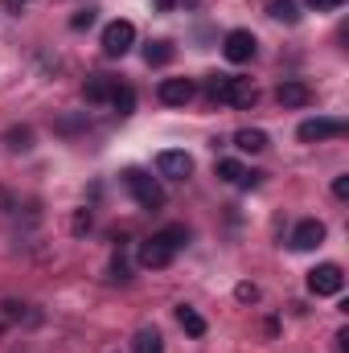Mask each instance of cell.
<instances>
[{
	"instance_id": "obj_1",
	"label": "cell",
	"mask_w": 349,
	"mask_h": 353,
	"mask_svg": "<svg viewBox=\"0 0 349 353\" xmlns=\"http://www.w3.org/2000/svg\"><path fill=\"white\" fill-rule=\"evenodd\" d=\"M185 243H189V230H185V226H165L161 234H152V239L140 243V267H148V271L169 267Z\"/></svg>"
},
{
	"instance_id": "obj_2",
	"label": "cell",
	"mask_w": 349,
	"mask_h": 353,
	"mask_svg": "<svg viewBox=\"0 0 349 353\" xmlns=\"http://www.w3.org/2000/svg\"><path fill=\"white\" fill-rule=\"evenodd\" d=\"M123 185H128V193L136 197L140 210L152 214V210L165 205V185H161L152 173H144V169H123Z\"/></svg>"
},
{
	"instance_id": "obj_3",
	"label": "cell",
	"mask_w": 349,
	"mask_h": 353,
	"mask_svg": "<svg viewBox=\"0 0 349 353\" xmlns=\"http://www.w3.org/2000/svg\"><path fill=\"white\" fill-rule=\"evenodd\" d=\"M349 123L346 119H329V115H317V119H304L300 128H296V136L304 140V144H321V140H337V136H346Z\"/></svg>"
},
{
	"instance_id": "obj_4",
	"label": "cell",
	"mask_w": 349,
	"mask_h": 353,
	"mask_svg": "<svg viewBox=\"0 0 349 353\" xmlns=\"http://www.w3.org/2000/svg\"><path fill=\"white\" fill-rule=\"evenodd\" d=\"M132 46H136V25L132 21H111L103 29V54L107 58H123Z\"/></svg>"
},
{
	"instance_id": "obj_5",
	"label": "cell",
	"mask_w": 349,
	"mask_h": 353,
	"mask_svg": "<svg viewBox=\"0 0 349 353\" xmlns=\"http://www.w3.org/2000/svg\"><path fill=\"white\" fill-rule=\"evenodd\" d=\"M341 288H346V271L337 263H321L308 271V292L312 296H337Z\"/></svg>"
},
{
	"instance_id": "obj_6",
	"label": "cell",
	"mask_w": 349,
	"mask_h": 353,
	"mask_svg": "<svg viewBox=\"0 0 349 353\" xmlns=\"http://www.w3.org/2000/svg\"><path fill=\"white\" fill-rule=\"evenodd\" d=\"M255 33L251 29H230L226 33V41H222V54H226V62H235V66H243V62H251L255 58Z\"/></svg>"
},
{
	"instance_id": "obj_7",
	"label": "cell",
	"mask_w": 349,
	"mask_h": 353,
	"mask_svg": "<svg viewBox=\"0 0 349 353\" xmlns=\"http://www.w3.org/2000/svg\"><path fill=\"white\" fill-rule=\"evenodd\" d=\"M157 173L169 176V181H185V176L193 173V157L185 148H169V152L157 157Z\"/></svg>"
},
{
	"instance_id": "obj_8",
	"label": "cell",
	"mask_w": 349,
	"mask_h": 353,
	"mask_svg": "<svg viewBox=\"0 0 349 353\" xmlns=\"http://www.w3.org/2000/svg\"><path fill=\"white\" fill-rule=\"evenodd\" d=\"M321 243H325V222H321V218L296 222V230H292V247H296V251H317Z\"/></svg>"
},
{
	"instance_id": "obj_9",
	"label": "cell",
	"mask_w": 349,
	"mask_h": 353,
	"mask_svg": "<svg viewBox=\"0 0 349 353\" xmlns=\"http://www.w3.org/2000/svg\"><path fill=\"white\" fill-rule=\"evenodd\" d=\"M193 94H197L193 79H165V83L157 87V99H161L165 107H185V103H189Z\"/></svg>"
},
{
	"instance_id": "obj_10",
	"label": "cell",
	"mask_w": 349,
	"mask_h": 353,
	"mask_svg": "<svg viewBox=\"0 0 349 353\" xmlns=\"http://www.w3.org/2000/svg\"><path fill=\"white\" fill-rule=\"evenodd\" d=\"M255 99H259V90L251 79H235L230 74V87H226V99L222 103H230V107H255Z\"/></svg>"
},
{
	"instance_id": "obj_11",
	"label": "cell",
	"mask_w": 349,
	"mask_h": 353,
	"mask_svg": "<svg viewBox=\"0 0 349 353\" xmlns=\"http://www.w3.org/2000/svg\"><path fill=\"white\" fill-rule=\"evenodd\" d=\"M115 87H119V79H111V74H90L83 94H87V103H111Z\"/></svg>"
},
{
	"instance_id": "obj_12",
	"label": "cell",
	"mask_w": 349,
	"mask_h": 353,
	"mask_svg": "<svg viewBox=\"0 0 349 353\" xmlns=\"http://www.w3.org/2000/svg\"><path fill=\"white\" fill-rule=\"evenodd\" d=\"M275 99H279V107H308V103H312V90L292 79V83H279Z\"/></svg>"
},
{
	"instance_id": "obj_13",
	"label": "cell",
	"mask_w": 349,
	"mask_h": 353,
	"mask_svg": "<svg viewBox=\"0 0 349 353\" xmlns=\"http://www.w3.org/2000/svg\"><path fill=\"white\" fill-rule=\"evenodd\" d=\"M132 353H165V337H161V329L144 325V329L132 337Z\"/></svg>"
},
{
	"instance_id": "obj_14",
	"label": "cell",
	"mask_w": 349,
	"mask_h": 353,
	"mask_svg": "<svg viewBox=\"0 0 349 353\" xmlns=\"http://www.w3.org/2000/svg\"><path fill=\"white\" fill-rule=\"evenodd\" d=\"M173 41H165V37H157V41H148V46H144V62H148V66H169V62H173Z\"/></svg>"
},
{
	"instance_id": "obj_15",
	"label": "cell",
	"mask_w": 349,
	"mask_h": 353,
	"mask_svg": "<svg viewBox=\"0 0 349 353\" xmlns=\"http://www.w3.org/2000/svg\"><path fill=\"white\" fill-rule=\"evenodd\" d=\"M177 321H181V329H185L189 337H206V316H201L197 308L181 304V308H177Z\"/></svg>"
},
{
	"instance_id": "obj_16",
	"label": "cell",
	"mask_w": 349,
	"mask_h": 353,
	"mask_svg": "<svg viewBox=\"0 0 349 353\" xmlns=\"http://www.w3.org/2000/svg\"><path fill=\"white\" fill-rule=\"evenodd\" d=\"M235 148H243V152H263V148H267V132H259V128H243V132L235 136Z\"/></svg>"
},
{
	"instance_id": "obj_17",
	"label": "cell",
	"mask_w": 349,
	"mask_h": 353,
	"mask_svg": "<svg viewBox=\"0 0 349 353\" xmlns=\"http://www.w3.org/2000/svg\"><path fill=\"white\" fill-rule=\"evenodd\" d=\"M267 12H271L275 21H283V25H296V21H300V4H296V0H271Z\"/></svg>"
},
{
	"instance_id": "obj_18",
	"label": "cell",
	"mask_w": 349,
	"mask_h": 353,
	"mask_svg": "<svg viewBox=\"0 0 349 353\" xmlns=\"http://www.w3.org/2000/svg\"><path fill=\"white\" fill-rule=\"evenodd\" d=\"M111 107H115L119 115H132V111H136V90L128 87V83H119L115 94H111Z\"/></svg>"
},
{
	"instance_id": "obj_19",
	"label": "cell",
	"mask_w": 349,
	"mask_h": 353,
	"mask_svg": "<svg viewBox=\"0 0 349 353\" xmlns=\"http://www.w3.org/2000/svg\"><path fill=\"white\" fill-rule=\"evenodd\" d=\"M226 87H230V74H210V79H206V94H210L214 103L226 99Z\"/></svg>"
},
{
	"instance_id": "obj_20",
	"label": "cell",
	"mask_w": 349,
	"mask_h": 353,
	"mask_svg": "<svg viewBox=\"0 0 349 353\" xmlns=\"http://www.w3.org/2000/svg\"><path fill=\"white\" fill-rule=\"evenodd\" d=\"M4 140H8V148H12V152H25V148L33 144V132H29V128H12Z\"/></svg>"
},
{
	"instance_id": "obj_21",
	"label": "cell",
	"mask_w": 349,
	"mask_h": 353,
	"mask_svg": "<svg viewBox=\"0 0 349 353\" xmlns=\"http://www.w3.org/2000/svg\"><path fill=\"white\" fill-rule=\"evenodd\" d=\"M243 173H247V169H243L239 161H218V176H222V181L239 185V181H243Z\"/></svg>"
},
{
	"instance_id": "obj_22",
	"label": "cell",
	"mask_w": 349,
	"mask_h": 353,
	"mask_svg": "<svg viewBox=\"0 0 349 353\" xmlns=\"http://www.w3.org/2000/svg\"><path fill=\"white\" fill-rule=\"evenodd\" d=\"M90 25H94V8H83L70 17V29H90Z\"/></svg>"
},
{
	"instance_id": "obj_23",
	"label": "cell",
	"mask_w": 349,
	"mask_h": 353,
	"mask_svg": "<svg viewBox=\"0 0 349 353\" xmlns=\"http://www.w3.org/2000/svg\"><path fill=\"white\" fill-rule=\"evenodd\" d=\"M235 296H239L243 304H255V300H259V288H255V283H239V288H235Z\"/></svg>"
},
{
	"instance_id": "obj_24",
	"label": "cell",
	"mask_w": 349,
	"mask_h": 353,
	"mask_svg": "<svg viewBox=\"0 0 349 353\" xmlns=\"http://www.w3.org/2000/svg\"><path fill=\"white\" fill-rule=\"evenodd\" d=\"M308 8H317V12H333V8H346V0H304Z\"/></svg>"
},
{
	"instance_id": "obj_25",
	"label": "cell",
	"mask_w": 349,
	"mask_h": 353,
	"mask_svg": "<svg viewBox=\"0 0 349 353\" xmlns=\"http://www.w3.org/2000/svg\"><path fill=\"white\" fill-rule=\"evenodd\" d=\"M83 230H90V214L83 210V214H74V234H83Z\"/></svg>"
},
{
	"instance_id": "obj_26",
	"label": "cell",
	"mask_w": 349,
	"mask_h": 353,
	"mask_svg": "<svg viewBox=\"0 0 349 353\" xmlns=\"http://www.w3.org/2000/svg\"><path fill=\"white\" fill-rule=\"evenodd\" d=\"M333 197H349V176H337L333 181Z\"/></svg>"
},
{
	"instance_id": "obj_27",
	"label": "cell",
	"mask_w": 349,
	"mask_h": 353,
	"mask_svg": "<svg viewBox=\"0 0 349 353\" xmlns=\"http://www.w3.org/2000/svg\"><path fill=\"white\" fill-rule=\"evenodd\" d=\"M173 4H177V0H157V8H165V12H169Z\"/></svg>"
}]
</instances>
